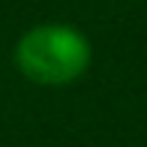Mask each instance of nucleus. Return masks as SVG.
Instances as JSON below:
<instances>
[{
    "label": "nucleus",
    "instance_id": "1",
    "mask_svg": "<svg viewBox=\"0 0 147 147\" xmlns=\"http://www.w3.org/2000/svg\"><path fill=\"white\" fill-rule=\"evenodd\" d=\"M93 48L84 30L63 21H45L24 30L15 42V66L27 81L66 87L90 69Z\"/></svg>",
    "mask_w": 147,
    "mask_h": 147
}]
</instances>
